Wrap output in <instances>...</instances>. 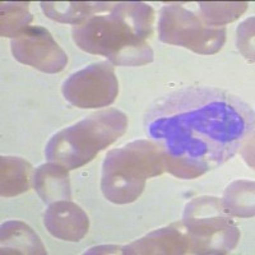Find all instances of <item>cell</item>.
Segmentation results:
<instances>
[{
	"mask_svg": "<svg viewBox=\"0 0 255 255\" xmlns=\"http://www.w3.org/2000/svg\"><path fill=\"white\" fill-rule=\"evenodd\" d=\"M144 128L162 148L166 170L195 179L243 149L254 131V110L226 91L191 86L149 105Z\"/></svg>",
	"mask_w": 255,
	"mask_h": 255,
	"instance_id": "obj_1",
	"label": "cell"
},
{
	"mask_svg": "<svg viewBox=\"0 0 255 255\" xmlns=\"http://www.w3.org/2000/svg\"><path fill=\"white\" fill-rule=\"evenodd\" d=\"M154 10L145 3H115L108 15H95L74 26L77 46L93 55L108 58L115 65L139 67L153 60L147 38L153 33Z\"/></svg>",
	"mask_w": 255,
	"mask_h": 255,
	"instance_id": "obj_2",
	"label": "cell"
},
{
	"mask_svg": "<svg viewBox=\"0 0 255 255\" xmlns=\"http://www.w3.org/2000/svg\"><path fill=\"white\" fill-rule=\"evenodd\" d=\"M165 170V154L156 142L134 140L113 149L102 163L104 197L115 204L131 203L140 197L145 181Z\"/></svg>",
	"mask_w": 255,
	"mask_h": 255,
	"instance_id": "obj_3",
	"label": "cell"
},
{
	"mask_svg": "<svg viewBox=\"0 0 255 255\" xmlns=\"http://www.w3.org/2000/svg\"><path fill=\"white\" fill-rule=\"evenodd\" d=\"M128 129V116L116 109L91 114L51 136L45 148L47 161L74 170L92 161Z\"/></svg>",
	"mask_w": 255,
	"mask_h": 255,
	"instance_id": "obj_4",
	"label": "cell"
},
{
	"mask_svg": "<svg viewBox=\"0 0 255 255\" xmlns=\"http://www.w3.org/2000/svg\"><path fill=\"white\" fill-rule=\"evenodd\" d=\"M190 254H227L238 247L240 230L215 197L189 202L183 216Z\"/></svg>",
	"mask_w": 255,
	"mask_h": 255,
	"instance_id": "obj_5",
	"label": "cell"
},
{
	"mask_svg": "<svg viewBox=\"0 0 255 255\" xmlns=\"http://www.w3.org/2000/svg\"><path fill=\"white\" fill-rule=\"evenodd\" d=\"M226 33L225 27L207 26L199 15L180 4L165 5L159 12L158 35L165 44L212 55L223 47Z\"/></svg>",
	"mask_w": 255,
	"mask_h": 255,
	"instance_id": "obj_6",
	"label": "cell"
},
{
	"mask_svg": "<svg viewBox=\"0 0 255 255\" xmlns=\"http://www.w3.org/2000/svg\"><path fill=\"white\" fill-rule=\"evenodd\" d=\"M61 92L64 99L77 108H105L118 97L119 82L111 64L101 61L73 73L63 83Z\"/></svg>",
	"mask_w": 255,
	"mask_h": 255,
	"instance_id": "obj_7",
	"label": "cell"
},
{
	"mask_svg": "<svg viewBox=\"0 0 255 255\" xmlns=\"http://www.w3.org/2000/svg\"><path fill=\"white\" fill-rule=\"evenodd\" d=\"M10 46L15 60L44 73L61 72L68 63L65 51L44 27H28Z\"/></svg>",
	"mask_w": 255,
	"mask_h": 255,
	"instance_id": "obj_8",
	"label": "cell"
},
{
	"mask_svg": "<svg viewBox=\"0 0 255 255\" xmlns=\"http://www.w3.org/2000/svg\"><path fill=\"white\" fill-rule=\"evenodd\" d=\"M44 225L54 238L76 243L87 235L90 221L83 209L76 203L59 200L50 204L45 211Z\"/></svg>",
	"mask_w": 255,
	"mask_h": 255,
	"instance_id": "obj_9",
	"label": "cell"
},
{
	"mask_svg": "<svg viewBox=\"0 0 255 255\" xmlns=\"http://www.w3.org/2000/svg\"><path fill=\"white\" fill-rule=\"evenodd\" d=\"M122 253L129 255H181L189 253V240L184 230L177 226H168L156 230L122 248Z\"/></svg>",
	"mask_w": 255,
	"mask_h": 255,
	"instance_id": "obj_10",
	"label": "cell"
},
{
	"mask_svg": "<svg viewBox=\"0 0 255 255\" xmlns=\"http://www.w3.org/2000/svg\"><path fill=\"white\" fill-rule=\"evenodd\" d=\"M33 186L45 203H55L70 199V184L68 170L56 163H45L36 168Z\"/></svg>",
	"mask_w": 255,
	"mask_h": 255,
	"instance_id": "obj_11",
	"label": "cell"
},
{
	"mask_svg": "<svg viewBox=\"0 0 255 255\" xmlns=\"http://www.w3.org/2000/svg\"><path fill=\"white\" fill-rule=\"evenodd\" d=\"M115 3H105V1H42L41 8L45 14L51 19L60 23H69L73 26H82L97 13L111 10Z\"/></svg>",
	"mask_w": 255,
	"mask_h": 255,
	"instance_id": "obj_12",
	"label": "cell"
},
{
	"mask_svg": "<svg viewBox=\"0 0 255 255\" xmlns=\"http://www.w3.org/2000/svg\"><path fill=\"white\" fill-rule=\"evenodd\" d=\"M1 254L45 255L44 244L28 225L20 221H8L1 225Z\"/></svg>",
	"mask_w": 255,
	"mask_h": 255,
	"instance_id": "obj_13",
	"label": "cell"
},
{
	"mask_svg": "<svg viewBox=\"0 0 255 255\" xmlns=\"http://www.w3.org/2000/svg\"><path fill=\"white\" fill-rule=\"evenodd\" d=\"M0 193L1 197H15L31 188L32 166L20 157L3 156L0 158Z\"/></svg>",
	"mask_w": 255,
	"mask_h": 255,
	"instance_id": "obj_14",
	"label": "cell"
},
{
	"mask_svg": "<svg viewBox=\"0 0 255 255\" xmlns=\"http://www.w3.org/2000/svg\"><path fill=\"white\" fill-rule=\"evenodd\" d=\"M225 211L231 216L249 218L254 216V181L238 180L230 184L222 199Z\"/></svg>",
	"mask_w": 255,
	"mask_h": 255,
	"instance_id": "obj_15",
	"label": "cell"
},
{
	"mask_svg": "<svg viewBox=\"0 0 255 255\" xmlns=\"http://www.w3.org/2000/svg\"><path fill=\"white\" fill-rule=\"evenodd\" d=\"M28 3H1L0 33L3 37H18L28 28L33 17L28 10Z\"/></svg>",
	"mask_w": 255,
	"mask_h": 255,
	"instance_id": "obj_16",
	"label": "cell"
},
{
	"mask_svg": "<svg viewBox=\"0 0 255 255\" xmlns=\"http://www.w3.org/2000/svg\"><path fill=\"white\" fill-rule=\"evenodd\" d=\"M202 20L209 27H220L234 22L248 8L247 1L226 3H199Z\"/></svg>",
	"mask_w": 255,
	"mask_h": 255,
	"instance_id": "obj_17",
	"label": "cell"
},
{
	"mask_svg": "<svg viewBox=\"0 0 255 255\" xmlns=\"http://www.w3.org/2000/svg\"><path fill=\"white\" fill-rule=\"evenodd\" d=\"M254 17L241 23L238 28V46L244 56L254 60Z\"/></svg>",
	"mask_w": 255,
	"mask_h": 255,
	"instance_id": "obj_18",
	"label": "cell"
}]
</instances>
